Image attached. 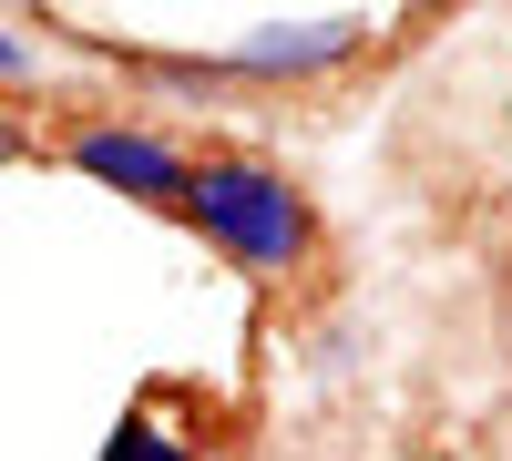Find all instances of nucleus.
Wrapping results in <instances>:
<instances>
[{
  "mask_svg": "<svg viewBox=\"0 0 512 461\" xmlns=\"http://www.w3.org/2000/svg\"><path fill=\"white\" fill-rule=\"evenodd\" d=\"M369 52V21L359 11H318V21H267L246 31L236 52H216L226 93H308V82H338Z\"/></svg>",
  "mask_w": 512,
  "mask_h": 461,
  "instance_id": "nucleus-3",
  "label": "nucleus"
},
{
  "mask_svg": "<svg viewBox=\"0 0 512 461\" xmlns=\"http://www.w3.org/2000/svg\"><path fill=\"white\" fill-rule=\"evenodd\" d=\"M31 72H41V52H31V41H11V31H0V93H21Z\"/></svg>",
  "mask_w": 512,
  "mask_h": 461,
  "instance_id": "nucleus-6",
  "label": "nucleus"
},
{
  "mask_svg": "<svg viewBox=\"0 0 512 461\" xmlns=\"http://www.w3.org/2000/svg\"><path fill=\"white\" fill-rule=\"evenodd\" d=\"M103 461H205V451H195V431H175V421L144 400V410H123V431L103 441Z\"/></svg>",
  "mask_w": 512,
  "mask_h": 461,
  "instance_id": "nucleus-4",
  "label": "nucleus"
},
{
  "mask_svg": "<svg viewBox=\"0 0 512 461\" xmlns=\"http://www.w3.org/2000/svg\"><path fill=\"white\" fill-rule=\"evenodd\" d=\"M185 226L216 246V257L246 277V287H287L318 267V205L308 185L267 154H226L205 144L195 154V185H185Z\"/></svg>",
  "mask_w": 512,
  "mask_h": 461,
  "instance_id": "nucleus-1",
  "label": "nucleus"
},
{
  "mask_svg": "<svg viewBox=\"0 0 512 461\" xmlns=\"http://www.w3.org/2000/svg\"><path fill=\"white\" fill-rule=\"evenodd\" d=\"M52 154L72 164L82 185H113L123 205H154V216H185V185H195V144H175L164 123L134 113H72Z\"/></svg>",
  "mask_w": 512,
  "mask_h": 461,
  "instance_id": "nucleus-2",
  "label": "nucleus"
},
{
  "mask_svg": "<svg viewBox=\"0 0 512 461\" xmlns=\"http://www.w3.org/2000/svg\"><path fill=\"white\" fill-rule=\"evenodd\" d=\"M410 11H420V21H431V11H451V0H410Z\"/></svg>",
  "mask_w": 512,
  "mask_h": 461,
  "instance_id": "nucleus-7",
  "label": "nucleus"
},
{
  "mask_svg": "<svg viewBox=\"0 0 512 461\" xmlns=\"http://www.w3.org/2000/svg\"><path fill=\"white\" fill-rule=\"evenodd\" d=\"M31 154H41V134L11 113V93H0V164H31Z\"/></svg>",
  "mask_w": 512,
  "mask_h": 461,
  "instance_id": "nucleus-5",
  "label": "nucleus"
}]
</instances>
